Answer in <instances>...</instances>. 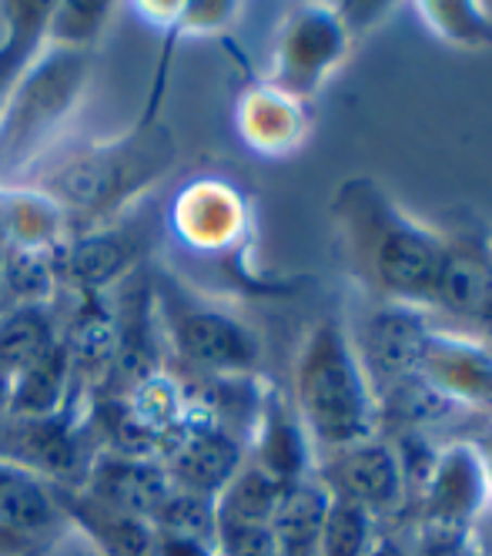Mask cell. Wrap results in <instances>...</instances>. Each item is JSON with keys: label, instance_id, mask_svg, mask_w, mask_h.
<instances>
[{"label": "cell", "instance_id": "24", "mask_svg": "<svg viewBox=\"0 0 492 556\" xmlns=\"http://www.w3.org/2000/svg\"><path fill=\"white\" fill-rule=\"evenodd\" d=\"M58 342V302L8 305L0 312V369L11 379Z\"/></svg>", "mask_w": 492, "mask_h": 556}, {"label": "cell", "instance_id": "3", "mask_svg": "<svg viewBox=\"0 0 492 556\" xmlns=\"http://www.w3.org/2000/svg\"><path fill=\"white\" fill-rule=\"evenodd\" d=\"M295 413L308 440L332 453L373 440L376 395L358 349L336 323L312 326L302 342L295 363Z\"/></svg>", "mask_w": 492, "mask_h": 556}, {"label": "cell", "instance_id": "29", "mask_svg": "<svg viewBox=\"0 0 492 556\" xmlns=\"http://www.w3.org/2000/svg\"><path fill=\"white\" fill-rule=\"evenodd\" d=\"M215 546H218V556H278L272 523L218 520Z\"/></svg>", "mask_w": 492, "mask_h": 556}, {"label": "cell", "instance_id": "27", "mask_svg": "<svg viewBox=\"0 0 492 556\" xmlns=\"http://www.w3.org/2000/svg\"><path fill=\"white\" fill-rule=\"evenodd\" d=\"M111 4H94V0H71V4H54L48 21V45L58 48H80L94 51V41L101 37Z\"/></svg>", "mask_w": 492, "mask_h": 556}, {"label": "cell", "instance_id": "4", "mask_svg": "<svg viewBox=\"0 0 492 556\" xmlns=\"http://www.w3.org/2000/svg\"><path fill=\"white\" fill-rule=\"evenodd\" d=\"M151 302L164 355L191 369V376L255 372L262 342L238 315L198 299L172 271L151 275Z\"/></svg>", "mask_w": 492, "mask_h": 556}, {"label": "cell", "instance_id": "15", "mask_svg": "<svg viewBox=\"0 0 492 556\" xmlns=\"http://www.w3.org/2000/svg\"><path fill=\"white\" fill-rule=\"evenodd\" d=\"M0 527L34 549L48 546L64 527L54 486L8 459H0Z\"/></svg>", "mask_w": 492, "mask_h": 556}, {"label": "cell", "instance_id": "11", "mask_svg": "<svg viewBox=\"0 0 492 556\" xmlns=\"http://www.w3.org/2000/svg\"><path fill=\"white\" fill-rule=\"evenodd\" d=\"M249 463L268 472L278 486L308 480V432L289 400L275 389H262L258 416L249 432Z\"/></svg>", "mask_w": 492, "mask_h": 556}, {"label": "cell", "instance_id": "30", "mask_svg": "<svg viewBox=\"0 0 492 556\" xmlns=\"http://www.w3.org/2000/svg\"><path fill=\"white\" fill-rule=\"evenodd\" d=\"M154 556H218V546L209 540L154 530Z\"/></svg>", "mask_w": 492, "mask_h": 556}, {"label": "cell", "instance_id": "8", "mask_svg": "<svg viewBox=\"0 0 492 556\" xmlns=\"http://www.w3.org/2000/svg\"><path fill=\"white\" fill-rule=\"evenodd\" d=\"M185 386V382H181ZM188 395V392H185ZM178 490L218 500L225 486L249 463V446L238 432L215 422L204 409L188 400V419L178 440L172 443L168 456L161 459Z\"/></svg>", "mask_w": 492, "mask_h": 556}, {"label": "cell", "instance_id": "34", "mask_svg": "<svg viewBox=\"0 0 492 556\" xmlns=\"http://www.w3.org/2000/svg\"><path fill=\"white\" fill-rule=\"evenodd\" d=\"M11 376L4 372V369H0V419H4L8 416V406H11Z\"/></svg>", "mask_w": 492, "mask_h": 556}, {"label": "cell", "instance_id": "2", "mask_svg": "<svg viewBox=\"0 0 492 556\" xmlns=\"http://www.w3.org/2000/svg\"><path fill=\"white\" fill-rule=\"evenodd\" d=\"M336 218L365 278L395 305H432L445 242L399 212L373 181H352L336 198Z\"/></svg>", "mask_w": 492, "mask_h": 556}, {"label": "cell", "instance_id": "14", "mask_svg": "<svg viewBox=\"0 0 492 556\" xmlns=\"http://www.w3.org/2000/svg\"><path fill=\"white\" fill-rule=\"evenodd\" d=\"M342 54V27L321 11H302L289 21L278 45V91L302 94Z\"/></svg>", "mask_w": 492, "mask_h": 556}, {"label": "cell", "instance_id": "28", "mask_svg": "<svg viewBox=\"0 0 492 556\" xmlns=\"http://www.w3.org/2000/svg\"><path fill=\"white\" fill-rule=\"evenodd\" d=\"M241 135L265 151L289 144L292 111H289V101H285V94L278 88L275 91H255L249 101L241 104Z\"/></svg>", "mask_w": 492, "mask_h": 556}, {"label": "cell", "instance_id": "32", "mask_svg": "<svg viewBox=\"0 0 492 556\" xmlns=\"http://www.w3.org/2000/svg\"><path fill=\"white\" fill-rule=\"evenodd\" d=\"M30 543H24L21 536H14L8 527H0V556H30Z\"/></svg>", "mask_w": 492, "mask_h": 556}, {"label": "cell", "instance_id": "16", "mask_svg": "<svg viewBox=\"0 0 492 556\" xmlns=\"http://www.w3.org/2000/svg\"><path fill=\"white\" fill-rule=\"evenodd\" d=\"M172 225L188 249L215 252L225 249L241 228L238 194L222 181H194L188 185L172 205Z\"/></svg>", "mask_w": 492, "mask_h": 556}, {"label": "cell", "instance_id": "19", "mask_svg": "<svg viewBox=\"0 0 492 556\" xmlns=\"http://www.w3.org/2000/svg\"><path fill=\"white\" fill-rule=\"evenodd\" d=\"M54 0H11L4 11V37H0V114L11 94L24 81L30 64L48 48V21Z\"/></svg>", "mask_w": 492, "mask_h": 556}, {"label": "cell", "instance_id": "21", "mask_svg": "<svg viewBox=\"0 0 492 556\" xmlns=\"http://www.w3.org/2000/svg\"><path fill=\"white\" fill-rule=\"evenodd\" d=\"M80 382L74 379L71 359L61 342L48 352H40L34 363H27L11 382V406L8 416H48L58 413Z\"/></svg>", "mask_w": 492, "mask_h": 556}, {"label": "cell", "instance_id": "22", "mask_svg": "<svg viewBox=\"0 0 492 556\" xmlns=\"http://www.w3.org/2000/svg\"><path fill=\"white\" fill-rule=\"evenodd\" d=\"M328 490L308 476L281 493V503L275 509L272 533L278 556H318V533L328 509Z\"/></svg>", "mask_w": 492, "mask_h": 556}, {"label": "cell", "instance_id": "12", "mask_svg": "<svg viewBox=\"0 0 492 556\" xmlns=\"http://www.w3.org/2000/svg\"><path fill=\"white\" fill-rule=\"evenodd\" d=\"M67 315L58 312V342L64 345L74 379L85 389H98L117 352V315L108 295H71Z\"/></svg>", "mask_w": 492, "mask_h": 556}, {"label": "cell", "instance_id": "1", "mask_svg": "<svg viewBox=\"0 0 492 556\" xmlns=\"http://www.w3.org/2000/svg\"><path fill=\"white\" fill-rule=\"evenodd\" d=\"M175 141L164 125L141 122L117 138H104L67 154L34 181L67 218V231H85L128 215L151 185L172 168Z\"/></svg>", "mask_w": 492, "mask_h": 556}, {"label": "cell", "instance_id": "6", "mask_svg": "<svg viewBox=\"0 0 492 556\" xmlns=\"http://www.w3.org/2000/svg\"><path fill=\"white\" fill-rule=\"evenodd\" d=\"M91 389L77 386L71 400L48 416L0 419V459H8L58 490H80L98 453L88 422Z\"/></svg>", "mask_w": 492, "mask_h": 556}, {"label": "cell", "instance_id": "23", "mask_svg": "<svg viewBox=\"0 0 492 556\" xmlns=\"http://www.w3.org/2000/svg\"><path fill=\"white\" fill-rule=\"evenodd\" d=\"M432 386H439L449 400L453 395H476V400H492V355L469 345L432 336L426 363L419 369Z\"/></svg>", "mask_w": 492, "mask_h": 556}, {"label": "cell", "instance_id": "17", "mask_svg": "<svg viewBox=\"0 0 492 556\" xmlns=\"http://www.w3.org/2000/svg\"><path fill=\"white\" fill-rule=\"evenodd\" d=\"M58 506L64 513V523L85 533L101 556H154V530L151 523L111 509L88 496L85 490H58Z\"/></svg>", "mask_w": 492, "mask_h": 556}, {"label": "cell", "instance_id": "18", "mask_svg": "<svg viewBox=\"0 0 492 556\" xmlns=\"http://www.w3.org/2000/svg\"><path fill=\"white\" fill-rule=\"evenodd\" d=\"M432 305L492 323V255L476 245H445Z\"/></svg>", "mask_w": 492, "mask_h": 556}, {"label": "cell", "instance_id": "26", "mask_svg": "<svg viewBox=\"0 0 492 556\" xmlns=\"http://www.w3.org/2000/svg\"><path fill=\"white\" fill-rule=\"evenodd\" d=\"M151 530L161 533H181V536H194V540H209L215 543L218 536V513H215V500L198 496L188 490H172L168 500L161 503V509L154 513Z\"/></svg>", "mask_w": 492, "mask_h": 556}, {"label": "cell", "instance_id": "31", "mask_svg": "<svg viewBox=\"0 0 492 556\" xmlns=\"http://www.w3.org/2000/svg\"><path fill=\"white\" fill-rule=\"evenodd\" d=\"M45 549H48V556H101L98 546L85 533H80V530H74L71 523H64L61 533Z\"/></svg>", "mask_w": 492, "mask_h": 556}, {"label": "cell", "instance_id": "7", "mask_svg": "<svg viewBox=\"0 0 492 556\" xmlns=\"http://www.w3.org/2000/svg\"><path fill=\"white\" fill-rule=\"evenodd\" d=\"M148 249L151 228L125 222V215L98 228L67 231L51 252L58 295H108L144 265Z\"/></svg>", "mask_w": 492, "mask_h": 556}, {"label": "cell", "instance_id": "25", "mask_svg": "<svg viewBox=\"0 0 492 556\" xmlns=\"http://www.w3.org/2000/svg\"><path fill=\"white\" fill-rule=\"evenodd\" d=\"M373 543V516L345 500H328L325 523L318 533V556H365Z\"/></svg>", "mask_w": 492, "mask_h": 556}, {"label": "cell", "instance_id": "33", "mask_svg": "<svg viewBox=\"0 0 492 556\" xmlns=\"http://www.w3.org/2000/svg\"><path fill=\"white\" fill-rule=\"evenodd\" d=\"M365 556H408V553H405V546L395 543V540H376L373 549H368Z\"/></svg>", "mask_w": 492, "mask_h": 556}, {"label": "cell", "instance_id": "5", "mask_svg": "<svg viewBox=\"0 0 492 556\" xmlns=\"http://www.w3.org/2000/svg\"><path fill=\"white\" fill-rule=\"evenodd\" d=\"M94 51L48 45L0 114V185L45 151L88 91Z\"/></svg>", "mask_w": 492, "mask_h": 556}, {"label": "cell", "instance_id": "13", "mask_svg": "<svg viewBox=\"0 0 492 556\" xmlns=\"http://www.w3.org/2000/svg\"><path fill=\"white\" fill-rule=\"evenodd\" d=\"M432 332L413 305H389L362 329V366L386 382L416 376L426 363Z\"/></svg>", "mask_w": 492, "mask_h": 556}, {"label": "cell", "instance_id": "20", "mask_svg": "<svg viewBox=\"0 0 492 556\" xmlns=\"http://www.w3.org/2000/svg\"><path fill=\"white\" fill-rule=\"evenodd\" d=\"M0 205H4V249L27 252H54L67 235V218L34 185H0Z\"/></svg>", "mask_w": 492, "mask_h": 556}, {"label": "cell", "instance_id": "10", "mask_svg": "<svg viewBox=\"0 0 492 556\" xmlns=\"http://www.w3.org/2000/svg\"><path fill=\"white\" fill-rule=\"evenodd\" d=\"M80 490L111 509H121V513L151 523L161 503L175 490V483L161 459L98 450Z\"/></svg>", "mask_w": 492, "mask_h": 556}, {"label": "cell", "instance_id": "9", "mask_svg": "<svg viewBox=\"0 0 492 556\" xmlns=\"http://www.w3.org/2000/svg\"><path fill=\"white\" fill-rule=\"evenodd\" d=\"M318 483L328 490V496L345 500L368 516H376L402 503L405 472L392 446L365 440L358 446L339 450Z\"/></svg>", "mask_w": 492, "mask_h": 556}]
</instances>
